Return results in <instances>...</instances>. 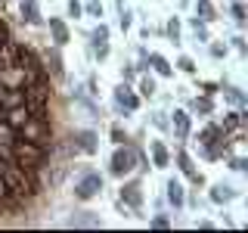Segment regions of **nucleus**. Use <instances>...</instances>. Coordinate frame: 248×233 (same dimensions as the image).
<instances>
[{
  "label": "nucleus",
  "instance_id": "ddd939ff",
  "mask_svg": "<svg viewBox=\"0 0 248 233\" xmlns=\"http://www.w3.org/2000/svg\"><path fill=\"white\" fill-rule=\"evenodd\" d=\"M50 34H53V44L56 47H65L72 41V34H68V25L62 19H50Z\"/></svg>",
  "mask_w": 248,
  "mask_h": 233
},
{
  "label": "nucleus",
  "instance_id": "ea45409f",
  "mask_svg": "<svg viewBox=\"0 0 248 233\" xmlns=\"http://www.w3.org/2000/svg\"><path fill=\"white\" fill-rule=\"evenodd\" d=\"M223 53H227V44H214V47H211V56H217V59H220Z\"/></svg>",
  "mask_w": 248,
  "mask_h": 233
},
{
  "label": "nucleus",
  "instance_id": "4c0bfd02",
  "mask_svg": "<svg viewBox=\"0 0 248 233\" xmlns=\"http://www.w3.org/2000/svg\"><path fill=\"white\" fill-rule=\"evenodd\" d=\"M230 168H236V171H245V168H248V159H230Z\"/></svg>",
  "mask_w": 248,
  "mask_h": 233
},
{
  "label": "nucleus",
  "instance_id": "f704fd0d",
  "mask_svg": "<svg viewBox=\"0 0 248 233\" xmlns=\"http://www.w3.org/2000/svg\"><path fill=\"white\" fill-rule=\"evenodd\" d=\"M10 37H13V31H10V25H6V22L0 19V44H6V41H10Z\"/></svg>",
  "mask_w": 248,
  "mask_h": 233
},
{
  "label": "nucleus",
  "instance_id": "2eb2a0df",
  "mask_svg": "<svg viewBox=\"0 0 248 233\" xmlns=\"http://www.w3.org/2000/svg\"><path fill=\"white\" fill-rule=\"evenodd\" d=\"M149 150H152V162H155V168H168V146L161 143V140H152L149 143Z\"/></svg>",
  "mask_w": 248,
  "mask_h": 233
},
{
  "label": "nucleus",
  "instance_id": "f3484780",
  "mask_svg": "<svg viewBox=\"0 0 248 233\" xmlns=\"http://www.w3.org/2000/svg\"><path fill=\"white\" fill-rule=\"evenodd\" d=\"M3 118L10 121V124H13L16 131H19L22 124L28 121V109H25V106H16V109H6V112H3Z\"/></svg>",
  "mask_w": 248,
  "mask_h": 233
},
{
  "label": "nucleus",
  "instance_id": "6e6552de",
  "mask_svg": "<svg viewBox=\"0 0 248 233\" xmlns=\"http://www.w3.org/2000/svg\"><path fill=\"white\" fill-rule=\"evenodd\" d=\"M0 84H3V87H25V75H22V68L13 62V66L0 68Z\"/></svg>",
  "mask_w": 248,
  "mask_h": 233
},
{
  "label": "nucleus",
  "instance_id": "2f4dec72",
  "mask_svg": "<svg viewBox=\"0 0 248 233\" xmlns=\"http://www.w3.org/2000/svg\"><path fill=\"white\" fill-rule=\"evenodd\" d=\"M232 19H236L239 25H242V22H245V6L239 3V0H236V3H232Z\"/></svg>",
  "mask_w": 248,
  "mask_h": 233
},
{
  "label": "nucleus",
  "instance_id": "a211bd4d",
  "mask_svg": "<svg viewBox=\"0 0 248 233\" xmlns=\"http://www.w3.org/2000/svg\"><path fill=\"white\" fill-rule=\"evenodd\" d=\"M174 131H177V137H180V140L189 137V112H183V109H177V112H174Z\"/></svg>",
  "mask_w": 248,
  "mask_h": 233
},
{
  "label": "nucleus",
  "instance_id": "c85d7f7f",
  "mask_svg": "<svg viewBox=\"0 0 248 233\" xmlns=\"http://www.w3.org/2000/svg\"><path fill=\"white\" fill-rule=\"evenodd\" d=\"M93 56H96V59H106L108 56V41H96V44H93Z\"/></svg>",
  "mask_w": 248,
  "mask_h": 233
},
{
  "label": "nucleus",
  "instance_id": "e433bc0d",
  "mask_svg": "<svg viewBox=\"0 0 248 233\" xmlns=\"http://www.w3.org/2000/svg\"><path fill=\"white\" fill-rule=\"evenodd\" d=\"M130 22H134V19H130L127 6H124V10H121V31H127V28H130Z\"/></svg>",
  "mask_w": 248,
  "mask_h": 233
},
{
  "label": "nucleus",
  "instance_id": "79ce46f5",
  "mask_svg": "<svg viewBox=\"0 0 248 233\" xmlns=\"http://www.w3.org/2000/svg\"><path fill=\"white\" fill-rule=\"evenodd\" d=\"M155 128H168V118H165V112H158V115H155Z\"/></svg>",
  "mask_w": 248,
  "mask_h": 233
},
{
  "label": "nucleus",
  "instance_id": "6ab92c4d",
  "mask_svg": "<svg viewBox=\"0 0 248 233\" xmlns=\"http://www.w3.org/2000/svg\"><path fill=\"white\" fill-rule=\"evenodd\" d=\"M232 196H236V190H232V186H227V183H217V186H211V202H217V205L230 202Z\"/></svg>",
  "mask_w": 248,
  "mask_h": 233
},
{
  "label": "nucleus",
  "instance_id": "a878e982",
  "mask_svg": "<svg viewBox=\"0 0 248 233\" xmlns=\"http://www.w3.org/2000/svg\"><path fill=\"white\" fill-rule=\"evenodd\" d=\"M168 37H170L174 44H180V19H177V16L168 22Z\"/></svg>",
  "mask_w": 248,
  "mask_h": 233
},
{
  "label": "nucleus",
  "instance_id": "4be33fe9",
  "mask_svg": "<svg viewBox=\"0 0 248 233\" xmlns=\"http://www.w3.org/2000/svg\"><path fill=\"white\" fill-rule=\"evenodd\" d=\"M16 140H19V131L6 118H0V143H16Z\"/></svg>",
  "mask_w": 248,
  "mask_h": 233
},
{
  "label": "nucleus",
  "instance_id": "f03ea898",
  "mask_svg": "<svg viewBox=\"0 0 248 233\" xmlns=\"http://www.w3.org/2000/svg\"><path fill=\"white\" fill-rule=\"evenodd\" d=\"M22 140H31V143H41V146H56V131H53V118H31L19 128Z\"/></svg>",
  "mask_w": 248,
  "mask_h": 233
},
{
  "label": "nucleus",
  "instance_id": "473e14b6",
  "mask_svg": "<svg viewBox=\"0 0 248 233\" xmlns=\"http://www.w3.org/2000/svg\"><path fill=\"white\" fill-rule=\"evenodd\" d=\"M96 41H108V28L103 25V22L96 25V31H93V44H96Z\"/></svg>",
  "mask_w": 248,
  "mask_h": 233
},
{
  "label": "nucleus",
  "instance_id": "20e7f679",
  "mask_svg": "<svg viewBox=\"0 0 248 233\" xmlns=\"http://www.w3.org/2000/svg\"><path fill=\"white\" fill-rule=\"evenodd\" d=\"M99 193H103V177H99L96 171H87V174L75 183V199H81V202H90L93 196H99Z\"/></svg>",
  "mask_w": 248,
  "mask_h": 233
},
{
  "label": "nucleus",
  "instance_id": "cd10ccee",
  "mask_svg": "<svg viewBox=\"0 0 248 233\" xmlns=\"http://www.w3.org/2000/svg\"><path fill=\"white\" fill-rule=\"evenodd\" d=\"M177 66H180L186 75H196V59H192V56H180V59H177Z\"/></svg>",
  "mask_w": 248,
  "mask_h": 233
},
{
  "label": "nucleus",
  "instance_id": "9d476101",
  "mask_svg": "<svg viewBox=\"0 0 248 233\" xmlns=\"http://www.w3.org/2000/svg\"><path fill=\"white\" fill-rule=\"evenodd\" d=\"M41 59H44V68H46V72H50V78H62V72H65V68H62V56H59V47H53V50H46Z\"/></svg>",
  "mask_w": 248,
  "mask_h": 233
},
{
  "label": "nucleus",
  "instance_id": "1a4fd4ad",
  "mask_svg": "<svg viewBox=\"0 0 248 233\" xmlns=\"http://www.w3.org/2000/svg\"><path fill=\"white\" fill-rule=\"evenodd\" d=\"M177 165H180V171H183L186 177H189L192 183H199V186L205 183V177H202L199 171H196V165H192V159H189V152H186V150H180V152H177Z\"/></svg>",
  "mask_w": 248,
  "mask_h": 233
},
{
  "label": "nucleus",
  "instance_id": "c756f323",
  "mask_svg": "<svg viewBox=\"0 0 248 233\" xmlns=\"http://www.w3.org/2000/svg\"><path fill=\"white\" fill-rule=\"evenodd\" d=\"M192 31H196V37H199V41H208V31H205V22L192 19Z\"/></svg>",
  "mask_w": 248,
  "mask_h": 233
},
{
  "label": "nucleus",
  "instance_id": "412c9836",
  "mask_svg": "<svg viewBox=\"0 0 248 233\" xmlns=\"http://www.w3.org/2000/svg\"><path fill=\"white\" fill-rule=\"evenodd\" d=\"M245 124V112H227V118H223V134H230V131H239Z\"/></svg>",
  "mask_w": 248,
  "mask_h": 233
},
{
  "label": "nucleus",
  "instance_id": "5701e85b",
  "mask_svg": "<svg viewBox=\"0 0 248 233\" xmlns=\"http://www.w3.org/2000/svg\"><path fill=\"white\" fill-rule=\"evenodd\" d=\"M192 112H199V115H211V112H214L211 97H196V100H192Z\"/></svg>",
  "mask_w": 248,
  "mask_h": 233
},
{
  "label": "nucleus",
  "instance_id": "7c9ffc66",
  "mask_svg": "<svg viewBox=\"0 0 248 233\" xmlns=\"http://www.w3.org/2000/svg\"><path fill=\"white\" fill-rule=\"evenodd\" d=\"M68 16H72V19H81V16H84V6L78 3V0H68Z\"/></svg>",
  "mask_w": 248,
  "mask_h": 233
},
{
  "label": "nucleus",
  "instance_id": "a19ab883",
  "mask_svg": "<svg viewBox=\"0 0 248 233\" xmlns=\"http://www.w3.org/2000/svg\"><path fill=\"white\" fill-rule=\"evenodd\" d=\"M202 90H205V97H214L220 87H217V84H202Z\"/></svg>",
  "mask_w": 248,
  "mask_h": 233
},
{
  "label": "nucleus",
  "instance_id": "dca6fc26",
  "mask_svg": "<svg viewBox=\"0 0 248 233\" xmlns=\"http://www.w3.org/2000/svg\"><path fill=\"white\" fill-rule=\"evenodd\" d=\"M146 62H152V68H155V72H158L161 78H170V75H174L170 62H168L165 56H161V53H149V56H146Z\"/></svg>",
  "mask_w": 248,
  "mask_h": 233
},
{
  "label": "nucleus",
  "instance_id": "bb28decb",
  "mask_svg": "<svg viewBox=\"0 0 248 233\" xmlns=\"http://www.w3.org/2000/svg\"><path fill=\"white\" fill-rule=\"evenodd\" d=\"M127 140H130V137H127V131H124L121 124H115V128H112V143H115V146H121V143H127Z\"/></svg>",
  "mask_w": 248,
  "mask_h": 233
},
{
  "label": "nucleus",
  "instance_id": "b1692460",
  "mask_svg": "<svg viewBox=\"0 0 248 233\" xmlns=\"http://www.w3.org/2000/svg\"><path fill=\"white\" fill-rule=\"evenodd\" d=\"M223 97H227L230 103H236V106H245V93L239 87H223Z\"/></svg>",
  "mask_w": 248,
  "mask_h": 233
},
{
  "label": "nucleus",
  "instance_id": "9b49d317",
  "mask_svg": "<svg viewBox=\"0 0 248 233\" xmlns=\"http://www.w3.org/2000/svg\"><path fill=\"white\" fill-rule=\"evenodd\" d=\"M19 13H22V22H28V25H41V10H37V0H22L19 3Z\"/></svg>",
  "mask_w": 248,
  "mask_h": 233
},
{
  "label": "nucleus",
  "instance_id": "f8f14e48",
  "mask_svg": "<svg viewBox=\"0 0 248 233\" xmlns=\"http://www.w3.org/2000/svg\"><path fill=\"white\" fill-rule=\"evenodd\" d=\"M68 227H103V221H99V215H93V212H78L68 217Z\"/></svg>",
  "mask_w": 248,
  "mask_h": 233
},
{
  "label": "nucleus",
  "instance_id": "423d86ee",
  "mask_svg": "<svg viewBox=\"0 0 248 233\" xmlns=\"http://www.w3.org/2000/svg\"><path fill=\"white\" fill-rule=\"evenodd\" d=\"M75 150L78 152H87V155H93L99 150V134L96 131H75Z\"/></svg>",
  "mask_w": 248,
  "mask_h": 233
},
{
  "label": "nucleus",
  "instance_id": "393cba45",
  "mask_svg": "<svg viewBox=\"0 0 248 233\" xmlns=\"http://www.w3.org/2000/svg\"><path fill=\"white\" fill-rule=\"evenodd\" d=\"M140 97H155V81L152 78H140Z\"/></svg>",
  "mask_w": 248,
  "mask_h": 233
},
{
  "label": "nucleus",
  "instance_id": "37998d69",
  "mask_svg": "<svg viewBox=\"0 0 248 233\" xmlns=\"http://www.w3.org/2000/svg\"><path fill=\"white\" fill-rule=\"evenodd\" d=\"M0 118H3V106H0Z\"/></svg>",
  "mask_w": 248,
  "mask_h": 233
},
{
  "label": "nucleus",
  "instance_id": "72a5a7b5",
  "mask_svg": "<svg viewBox=\"0 0 248 233\" xmlns=\"http://www.w3.org/2000/svg\"><path fill=\"white\" fill-rule=\"evenodd\" d=\"M84 13H90V16H96V19H99V16H103V3H99V0H93V3L84 6Z\"/></svg>",
  "mask_w": 248,
  "mask_h": 233
},
{
  "label": "nucleus",
  "instance_id": "58836bf2",
  "mask_svg": "<svg viewBox=\"0 0 248 233\" xmlns=\"http://www.w3.org/2000/svg\"><path fill=\"white\" fill-rule=\"evenodd\" d=\"M149 224H152V227H170V221H168V217H165V215H158V217H152V221H149Z\"/></svg>",
  "mask_w": 248,
  "mask_h": 233
},
{
  "label": "nucleus",
  "instance_id": "7ed1b4c3",
  "mask_svg": "<svg viewBox=\"0 0 248 233\" xmlns=\"http://www.w3.org/2000/svg\"><path fill=\"white\" fill-rule=\"evenodd\" d=\"M137 168V150L130 143H121L118 150L112 152V162H108V171H112L115 177H124L130 174V171Z\"/></svg>",
  "mask_w": 248,
  "mask_h": 233
},
{
  "label": "nucleus",
  "instance_id": "f257e3e1",
  "mask_svg": "<svg viewBox=\"0 0 248 233\" xmlns=\"http://www.w3.org/2000/svg\"><path fill=\"white\" fill-rule=\"evenodd\" d=\"M10 146L16 155V165H22L28 171H44L53 162V150H56V146H41V143H31V140H22V137Z\"/></svg>",
  "mask_w": 248,
  "mask_h": 233
},
{
  "label": "nucleus",
  "instance_id": "c9c22d12",
  "mask_svg": "<svg viewBox=\"0 0 248 233\" xmlns=\"http://www.w3.org/2000/svg\"><path fill=\"white\" fill-rule=\"evenodd\" d=\"M121 78H124V81H134V78H137V68L134 66H124L121 68Z\"/></svg>",
  "mask_w": 248,
  "mask_h": 233
},
{
  "label": "nucleus",
  "instance_id": "aec40b11",
  "mask_svg": "<svg viewBox=\"0 0 248 233\" xmlns=\"http://www.w3.org/2000/svg\"><path fill=\"white\" fill-rule=\"evenodd\" d=\"M196 13H199L196 19H199V22H205V25L217 19V13H214V3H211V0H199V3H196Z\"/></svg>",
  "mask_w": 248,
  "mask_h": 233
},
{
  "label": "nucleus",
  "instance_id": "4468645a",
  "mask_svg": "<svg viewBox=\"0 0 248 233\" xmlns=\"http://www.w3.org/2000/svg\"><path fill=\"white\" fill-rule=\"evenodd\" d=\"M168 202L174 208H183L186 205V193H183V183L180 181H168Z\"/></svg>",
  "mask_w": 248,
  "mask_h": 233
},
{
  "label": "nucleus",
  "instance_id": "0eeeda50",
  "mask_svg": "<svg viewBox=\"0 0 248 233\" xmlns=\"http://www.w3.org/2000/svg\"><path fill=\"white\" fill-rule=\"evenodd\" d=\"M115 103H118L124 112H137V109H140V97L127 87V81H124V84L115 87Z\"/></svg>",
  "mask_w": 248,
  "mask_h": 233
},
{
  "label": "nucleus",
  "instance_id": "39448f33",
  "mask_svg": "<svg viewBox=\"0 0 248 233\" xmlns=\"http://www.w3.org/2000/svg\"><path fill=\"white\" fill-rule=\"evenodd\" d=\"M121 202H124L127 208H134V212H137V208L143 205V183H140V181L121 183Z\"/></svg>",
  "mask_w": 248,
  "mask_h": 233
}]
</instances>
